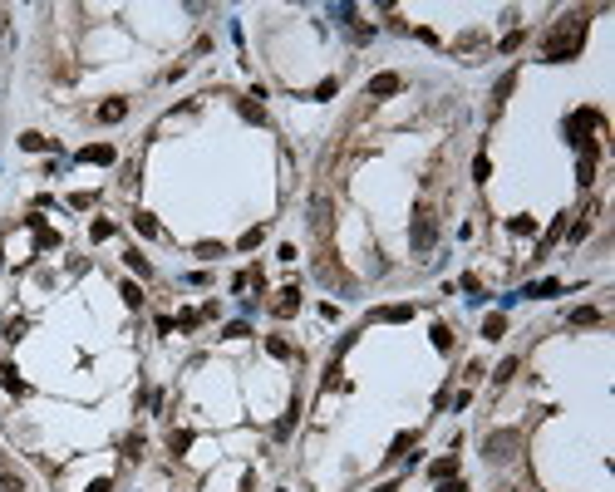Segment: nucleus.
Returning a JSON list of instances; mask_svg holds the SVG:
<instances>
[{"label":"nucleus","mask_w":615,"mask_h":492,"mask_svg":"<svg viewBox=\"0 0 615 492\" xmlns=\"http://www.w3.org/2000/svg\"><path fill=\"white\" fill-rule=\"evenodd\" d=\"M458 473V458L448 453V458H438V463H428V477H453Z\"/></svg>","instance_id":"10"},{"label":"nucleus","mask_w":615,"mask_h":492,"mask_svg":"<svg viewBox=\"0 0 615 492\" xmlns=\"http://www.w3.org/2000/svg\"><path fill=\"white\" fill-rule=\"evenodd\" d=\"M124 300H128V305H133V310H138V305H143V291H138V286H133V281H128V286H124Z\"/></svg>","instance_id":"25"},{"label":"nucleus","mask_w":615,"mask_h":492,"mask_svg":"<svg viewBox=\"0 0 615 492\" xmlns=\"http://www.w3.org/2000/svg\"><path fill=\"white\" fill-rule=\"evenodd\" d=\"M108 487H114V482H108V477H99V482H89V492H108Z\"/></svg>","instance_id":"29"},{"label":"nucleus","mask_w":615,"mask_h":492,"mask_svg":"<svg viewBox=\"0 0 615 492\" xmlns=\"http://www.w3.org/2000/svg\"><path fill=\"white\" fill-rule=\"evenodd\" d=\"M271 310L281 315V320H286V315H296V310H301V291H296V286H291V291H281V300H276Z\"/></svg>","instance_id":"9"},{"label":"nucleus","mask_w":615,"mask_h":492,"mask_svg":"<svg viewBox=\"0 0 615 492\" xmlns=\"http://www.w3.org/2000/svg\"><path fill=\"white\" fill-rule=\"evenodd\" d=\"M512 374H517V359H502V364H497V374H492V379H497V384H507V379H512Z\"/></svg>","instance_id":"20"},{"label":"nucleus","mask_w":615,"mask_h":492,"mask_svg":"<svg viewBox=\"0 0 615 492\" xmlns=\"http://www.w3.org/2000/svg\"><path fill=\"white\" fill-rule=\"evenodd\" d=\"M128 266H133V271H138V276H148V271H153V266H148V261H143V256H138V251H128Z\"/></svg>","instance_id":"28"},{"label":"nucleus","mask_w":615,"mask_h":492,"mask_svg":"<svg viewBox=\"0 0 615 492\" xmlns=\"http://www.w3.org/2000/svg\"><path fill=\"white\" fill-rule=\"evenodd\" d=\"M502 330H507V320H502V315H487V320H482V335H487V340H497Z\"/></svg>","instance_id":"13"},{"label":"nucleus","mask_w":615,"mask_h":492,"mask_svg":"<svg viewBox=\"0 0 615 492\" xmlns=\"http://www.w3.org/2000/svg\"><path fill=\"white\" fill-rule=\"evenodd\" d=\"M197 320H202L197 310H183V315H178V330H197Z\"/></svg>","instance_id":"22"},{"label":"nucleus","mask_w":615,"mask_h":492,"mask_svg":"<svg viewBox=\"0 0 615 492\" xmlns=\"http://www.w3.org/2000/svg\"><path fill=\"white\" fill-rule=\"evenodd\" d=\"M433 345H438V350H453V335H448V325H433Z\"/></svg>","instance_id":"19"},{"label":"nucleus","mask_w":615,"mask_h":492,"mask_svg":"<svg viewBox=\"0 0 615 492\" xmlns=\"http://www.w3.org/2000/svg\"><path fill=\"white\" fill-rule=\"evenodd\" d=\"M517 443H522V433L517 428H502V433H492V439H487V458L492 463H507L517 453Z\"/></svg>","instance_id":"3"},{"label":"nucleus","mask_w":615,"mask_h":492,"mask_svg":"<svg viewBox=\"0 0 615 492\" xmlns=\"http://www.w3.org/2000/svg\"><path fill=\"white\" fill-rule=\"evenodd\" d=\"M0 25H6V10H0Z\"/></svg>","instance_id":"30"},{"label":"nucleus","mask_w":615,"mask_h":492,"mask_svg":"<svg viewBox=\"0 0 615 492\" xmlns=\"http://www.w3.org/2000/svg\"><path fill=\"white\" fill-rule=\"evenodd\" d=\"M133 227H138L143 237H158V217H153V212H133Z\"/></svg>","instance_id":"11"},{"label":"nucleus","mask_w":615,"mask_h":492,"mask_svg":"<svg viewBox=\"0 0 615 492\" xmlns=\"http://www.w3.org/2000/svg\"><path fill=\"white\" fill-rule=\"evenodd\" d=\"M242 119H251V124H261L266 114H261V103H242Z\"/></svg>","instance_id":"27"},{"label":"nucleus","mask_w":615,"mask_h":492,"mask_svg":"<svg viewBox=\"0 0 615 492\" xmlns=\"http://www.w3.org/2000/svg\"><path fill=\"white\" fill-rule=\"evenodd\" d=\"M581 35H586V20H581V15H566L562 25L551 30V40H546V60H551V65H566V60H576Z\"/></svg>","instance_id":"1"},{"label":"nucleus","mask_w":615,"mask_h":492,"mask_svg":"<svg viewBox=\"0 0 615 492\" xmlns=\"http://www.w3.org/2000/svg\"><path fill=\"white\" fill-rule=\"evenodd\" d=\"M512 89H517V74H502V79H497V89H492V99L502 103V99H507Z\"/></svg>","instance_id":"14"},{"label":"nucleus","mask_w":615,"mask_h":492,"mask_svg":"<svg viewBox=\"0 0 615 492\" xmlns=\"http://www.w3.org/2000/svg\"><path fill=\"white\" fill-rule=\"evenodd\" d=\"M20 148H25V153H44L49 138H44V133H20Z\"/></svg>","instance_id":"12"},{"label":"nucleus","mask_w":615,"mask_h":492,"mask_svg":"<svg viewBox=\"0 0 615 492\" xmlns=\"http://www.w3.org/2000/svg\"><path fill=\"white\" fill-rule=\"evenodd\" d=\"M89 237H94V241H108V237H114V222H94Z\"/></svg>","instance_id":"21"},{"label":"nucleus","mask_w":615,"mask_h":492,"mask_svg":"<svg viewBox=\"0 0 615 492\" xmlns=\"http://www.w3.org/2000/svg\"><path fill=\"white\" fill-rule=\"evenodd\" d=\"M261 237H266V232H261V227H251V232L242 237V251H251V246H261Z\"/></svg>","instance_id":"24"},{"label":"nucleus","mask_w":615,"mask_h":492,"mask_svg":"<svg viewBox=\"0 0 615 492\" xmlns=\"http://www.w3.org/2000/svg\"><path fill=\"white\" fill-rule=\"evenodd\" d=\"M310 222H315V232H330V197L310 202Z\"/></svg>","instance_id":"8"},{"label":"nucleus","mask_w":615,"mask_h":492,"mask_svg":"<svg viewBox=\"0 0 615 492\" xmlns=\"http://www.w3.org/2000/svg\"><path fill=\"white\" fill-rule=\"evenodd\" d=\"M600 320V310H591V305H581V310H571V325H596Z\"/></svg>","instance_id":"17"},{"label":"nucleus","mask_w":615,"mask_h":492,"mask_svg":"<svg viewBox=\"0 0 615 492\" xmlns=\"http://www.w3.org/2000/svg\"><path fill=\"white\" fill-rule=\"evenodd\" d=\"M124 119H128V103H124V99L99 103V124H124Z\"/></svg>","instance_id":"5"},{"label":"nucleus","mask_w":615,"mask_h":492,"mask_svg":"<svg viewBox=\"0 0 615 492\" xmlns=\"http://www.w3.org/2000/svg\"><path fill=\"white\" fill-rule=\"evenodd\" d=\"M473 178H478V183H487V178H492V162H487V153H478V158H473Z\"/></svg>","instance_id":"15"},{"label":"nucleus","mask_w":615,"mask_h":492,"mask_svg":"<svg viewBox=\"0 0 615 492\" xmlns=\"http://www.w3.org/2000/svg\"><path fill=\"white\" fill-rule=\"evenodd\" d=\"M409 443H414V433H399V439H394V448H389V458H399V453H404Z\"/></svg>","instance_id":"26"},{"label":"nucleus","mask_w":615,"mask_h":492,"mask_svg":"<svg viewBox=\"0 0 615 492\" xmlns=\"http://www.w3.org/2000/svg\"><path fill=\"white\" fill-rule=\"evenodd\" d=\"M0 384H6L10 394H25V384H20V379H15V369H10V364H6V369H0Z\"/></svg>","instance_id":"16"},{"label":"nucleus","mask_w":615,"mask_h":492,"mask_svg":"<svg viewBox=\"0 0 615 492\" xmlns=\"http://www.w3.org/2000/svg\"><path fill=\"white\" fill-rule=\"evenodd\" d=\"M374 320H384V325H404V320H414V305H384V310H374Z\"/></svg>","instance_id":"7"},{"label":"nucleus","mask_w":615,"mask_h":492,"mask_svg":"<svg viewBox=\"0 0 615 492\" xmlns=\"http://www.w3.org/2000/svg\"><path fill=\"white\" fill-rule=\"evenodd\" d=\"M409 241H414V251H433V241H438V222H433V212H428V207H419V212H414Z\"/></svg>","instance_id":"2"},{"label":"nucleus","mask_w":615,"mask_h":492,"mask_svg":"<svg viewBox=\"0 0 615 492\" xmlns=\"http://www.w3.org/2000/svg\"><path fill=\"white\" fill-rule=\"evenodd\" d=\"M79 162H99V168H108V162H114V148H108V143H89L79 153Z\"/></svg>","instance_id":"6"},{"label":"nucleus","mask_w":615,"mask_h":492,"mask_svg":"<svg viewBox=\"0 0 615 492\" xmlns=\"http://www.w3.org/2000/svg\"><path fill=\"white\" fill-rule=\"evenodd\" d=\"M266 350H271V355H276V359H291V345H286V340H281V335H271V340H266Z\"/></svg>","instance_id":"18"},{"label":"nucleus","mask_w":615,"mask_h":492,"mask_svg":"<svg viewBox=\"0 0 615 492\" xmlns=\"http://www.w3.org/2000/svg\"><path fill=\"white\" fill-rule=\"evenodd\" d=\"M296 414H301V409H296V404H291V414H286V418H281V423H276V433H281V439H286V433H291V428H296Z\"/></svg>","instance_id":"23"},{"label":"nucleus","mask_w":615,"mask_h":492,"mask_svg":"<svg viewBox=\"0 0 615 492\" xmlns=\"http://www.w3.org/2000/svg\"><path fill=\"white\" fill-rule=\"evenodd\" d=\"M399 89H404L399 74H374V79H369V94H374V99H389V94H399Z\"/></svg>","instance_id":"4"}]
</instances>
